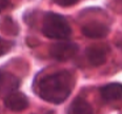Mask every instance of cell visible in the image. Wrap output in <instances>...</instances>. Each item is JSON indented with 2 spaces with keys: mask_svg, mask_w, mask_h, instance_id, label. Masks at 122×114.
<instances>
[{
  "mask_svg": "<svg viewBox=\"0 0 122 114\" xmlns=\"http://www.w3.org/2000/svg\"><path fill=\"white\" fill-rule=\"evenodd\" d=\"M79 48L75 42L61 41L54 43L50 48V55L58 61H66L75 56Z\"/></svg>",
  "mask_w": 122,
  "mask_h": 114,
  "instance_id": "3",
  "label": "cell"
},
{
  "mask_svg": "<svg viewBox=\"0 0 122 114\" xmlns=\"http://www.w3.org/2000/svg\"><path fill=\"white\" fill-rule=\"evenodd\" d=\"M4 106L11 111L19 112V111H23L27 108L29 99H27L26 95L22 92L16 91V92L4 97Z\"/></svg>",
  "mask_w": 122,
  "mask_h": 114,
  "instance_id": "5",
  "label": "cell"
},
{
  "mask_svg": "<svg viewBox=\"0 0 122 114\" xmlns=\"http://www.w3.org/2000/svg\"><path fill=\"white\" fill-rule=\"evenodd\" d=\"M52 1L62 7H67L76 4L78 2V0H52Z\"/></svg>",
  "mask_w": 122,
  "mask_h": 114,
  "instance_id": "11",
  "label": "cell"
},
{
  "mask_svg": "<svg viewBox=\"0 0 122 114\" xmlns=\"http://www.w3.org/2000/svg\"><path fill=\"white\" fill-rule=\"evenodd\" d=\"M70 114H93V108L82 97H77L73 100L68 109Z\"/></svg>",
  "mask_w": 122,
  "mask_h": 114,
  "instance_id": "9",
  "label": "cell"
},
{
  "mask_svg": "<svg viewBox=\"0 0 122 114\" xmlns=\"http://www.w3.org/2000/svg\"><path fill=\"white\" fill-rule=\"evenodd\" d=\"M14 45V42L10 41V40H4L3 38H1V55H4L7 53L10 50L12 49V47Z\"/></svg>",
  "mask_w": 122,
  "mask_h": 114,
  "instance_id": "10",
  "label": "cell"
},
{
  "mask_svg": "<svg viewBox=\"0 0 122 114\" xmlns=\"http://www.w3.org/2000/svg\"><path fill=\"white\" fill-rule=\"evenodd\" d=\"M107 50L102 44H93L86 49L85 55L88 62L94 67H100L106 61Z\"/></svg>",
  "mask_w": 122,
  "mask_h": 114,
  "instance_id": "4",
  "label": "cell"
},
{
  "mask_svg": "<svg viewBox=\"0 0 122 114\" xmlns=\"http://www.w3.org/2000/svg\"><path fill=\"white\" fill-rule=\"evenodd\" d=\"M10 4V0H1V9H5V7Z\"/></svg>",
  "mask_w": 122,
  "mask_h": 114,
  "instance_id": "12",
  "label": "cell"
},
{
  "mask_svg": "<svg viewBox=\"0 0 122 114\" xmlns=\"http://www.w3.org/2000/svg\"><path fill=\"white\" fill-rule=\"evenodd\" d=\"M42 33L51 39L66 40L72 34V29L64 16L54 12H47L43 18Z\"/></svg>",
  "mask_w": 122,
  "mask_h": 114,
  "instance_id": "2",
  "label": "cell"
},
{
  "mask_svg": "<svg viewBox=\"0 0 122 114\" xmlns=\"http://www.w3.org/2000/svg\"><path fill=\"white\" fill-rule=\"evenodd\" d=\"M83 35L87 38H92V39H99V38H104L110 32L107 25L101 22H90V23L85 24L81 29Z\"/></svg>",
  "mask_w": 122,
  "mask_h": 114,
  "instance_id": "7",
  "label": "cell"
},
{
  "mask_svg": "<svg viewBox=\"0 0 122 114\" xmlns=\"http://www.w3.org/2000/svg\"><path fill=\"white\" fill-rule=\"evenodd\" d=\"M19 79L9 72H1V94L3 97L16 92L19 88Z\"/></svg>",
  "mask_w": 122,
  "mask_h": 114,
  "instance_id": "8",
  "label": "cell"
},
{
  "mask_svg": "<svg viewBox=\"0 0 122 114\" xmlns=\"http://www.w3.org/2000/svg\"><path fill=\"white\" fill-rule=\"evenodd\" d=\"M73 86V75L68 71L63 70L44 76L38 83L37 92L43 100L60 105L71 95Z\"/></svg>",
  "mask_w": 122,
  "mask_h": 114,
  "instance_id": "1",
  "label": "cell"
},
{
  "mask_svg": "<svg viewBox=\"0 0 122 114\" xmlns=\"http://www.w3.org/2000/svg\"><path fill=\"white\" fill-rule=\"evenodd\" d=\"M100 95L106 103L122 101V83L111 82L100 89Z\"/></svg>",
  "mask_w": 122,
  "mask_h": 114,
  "instance_id": "6",
  "label": "cell"
}]
</instances>
